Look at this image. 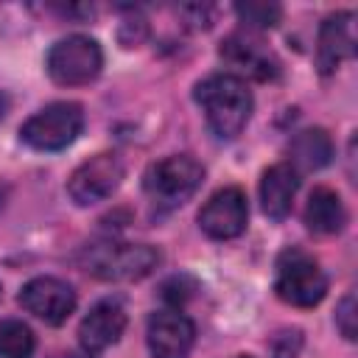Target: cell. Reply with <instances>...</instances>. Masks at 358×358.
Returning a JSON list of instances; mask_svg holds the SVG:
<instances>
[{"mask_svg":"<svg viewBox=\"0 0 358 358\" xmlns=\"http://www.w3.org/2000/svg\"><path fill=\"white\" fill-rule=\"evenodd\" d=\"M299 187V173L288 162H277L263 171L260 176V204L263 213L274 221H282L291 213L294 196Z\"/></svg>","mask_w":358,"mask_h":358,"instance_id":"13","label":"cell"},{"mask_svg":"<svg viewBox=\"0 0 358 358\" xmlns=\"http://www.w3.org/2000/svg\"><path fill=\"white\" fill-rule=\"evenodd\" d=\"M238 358H249V355H238Z\"/></svg>","mask_w":358,"mask_h":358,"instance_id":"22","label":"cell"},{"mask_svg":"<svg viewBox=\"0 0 358 358\" xmlns=\"http://www.w3.org/2000/svg\"><path fill=\"white\" fill-rule=\"evenodd\" d=\"M126 330V308L120 305V299H101L95 302L87 316L78 324V341L90 355L103 352L106 347H112Z\"/></svg>","mask_w":358,"mask_h":358,"instance_id":"11","label":"cell"},{"mask_svg":"<svg viewBox=\"0 0 358 358\" xmlns=\"http://www.w3.org/2000/svg\"><path fill=\"white\" fill-rule=\"evenodd\" d=\"M249 204L241 187L215 190L199 210V227L213 241H232L246 229Z\"/></svg>","mask_w":358,"mask_h":358,"instance_id":"8","label":"cell"},{"mask_svg":"<svg viewBox=\"0 0 358 358\" xmlns=\"http://www.w3.org/2000/svg\"><path fill=\"white\" fill-rule=\"evenodd\" d=\"M145 341L154 358H187L196 341V327L179 310H157L148 316Z\"/></svg>","mask_w":358,"mask_h":358,"instance_id":"10","label":"cell"},{"mask_svg":"<svg viewBox=\"0 0 358 358\" xmlns=\"http://www.w3.org/2000/svg\"><path fill=\"white\" fill-rule=\"evenodd\" d=\"M352 11L330 14L319 28V45H316V62L319 70L327 76L333 73L344 59L355 53V34H352Z\"/></svg>","mask_w":358,"mask_h":358,"instance_id":"12","label":"cell"},{"mask_svg":"<svg viewBox=\"0 0 358 358\" xmlns=\"http://www.w3.org/2000/svg\"><path fill=\"white\" fill-rule=\"evenodd\" d=\"M221 56H227L229 62H235L238 67H246L252 76L257 78H271L277 76L280 64L274 59V53L260 42V39H252V36H243V34H232L224 45H221Z\"/></svg>","mask_w":358,"mask_h":358,"instance_id":"14","label":"cell"},{"mask_svg":"<svg viewBox=\"0 0 358 358\" xmlns=\"http://www.w3.org/2000/svg\"><path fill=\"white\" fill-rule=\"evenodd\" d=\"M355 294H347L341 302H338V308H336V327L341 330V336L347 338V341H352L355 338V333H358V324H355Z\"/></svg>","mask_w":358,"mask_h":358,"instance_id":"19","label":"cell"},{"mask_svg":"<svg viewBox=\"0 0 358 358\" xmlns=\"http://www.w3.org/2000/svg\"><path fill=\"white\" fill-rule=\"evenodd\" d=\"M48 76L62 87H81L98 78L103 67V50L95 39L84 34H73L59 39L45 59Z\"/></svg>","mask_w":358,"mask_h":358,"instance_id":"6","label":"cell"},{"mask_svg":"<svg viewBox=\"0 0 358 358\" xmlns=\"http://www.w3.org/2000/svg\"><path fill=\"white\" fill-rule=\"evenodd\" d=\"M274 291L285 305L313 308L327 294V274L308 252L291 246L277 257Z\"/></svg>","mask_w":358,"mask_h":358,"instance_id":"4","label":"cell"},{"mask_svg":"<svg viewBox=\"0 0 358 358\" xmlns=\"http://www.w3.org/2000/svg\"><path fill=\"white\" fill-rule=\"evenodd\" d=\"M201 179L204 168L199 159H193L190 154H171L145 171L143 187L154 207L173 210L201 187Z\"/></svg>","mask_w":358,"mask_h":358,"instance_id":"3","label":"cell"},{"mask_svg":"<svg viewBox=\"0 0 358 358\" xmlns=\"http://www.w3.org/2000/svg\"><path fill=\"white\" fill-rule=\"evenodd\" d=\"M291 168L299 171H319L333 159V140L324 129H302L291 140Z\"/></svg>","mask_w":358,"mask_h":358,"instance_id":"16","label":"cell"},{"mask_svg":"<svg viewBox=\"0 0 358 358\" xmlns=\"http://www.w3.org/2000/svg\"><path fill=\"white\" fill-rule=\"evenodd\" d=\"M84 129V109L73 101H56L31 115L20 126V137L25 145L36 151H62L67 148Z\"/></svg>","mask_w":358,"mask_h":358,"instance_id":"5","label":"cell"},{"mask_svg":"<svg viewBox=\"0 0 358 358\" xmlns=\"http://www.w3.org/2000/svg\"><path fill=\"white\" fill-rule=\"evenodd\" d=\"M235 14L249 28H274L282 17V8L277 3H252L249 0V3H238Z\"/></svg>","mask_w":358,"mask_h":358,"instance_id":"18","label":"cell"},{"mask_svg":"<svg viewBox=\"0 0 358 358\" xmlns=\"http://www.w3.org/2000/svg\"><path fill=\"white\" fill-rule=\"evenodd\" d=\"M36 350V338L31 327L20 319L0 322V358H31Z\"/></svg>","mask_w":358,"mask_h":358,"instance_id":"17","label":"cell"},{"mask_svg":"<svg viewBox=\"0 0 358 358\" xmlns=\"http://www.w3.org/2000/svg\"><path fill=\"white\" fill-rule=\"evenodd\" d=\"M123 159L115 151H103L81 162L70 179H67V193L78 207H92L103 199H109L120 182H123Z\"/></svg>","mask_w":358,"mask_h":358,"instance_id":"7","label":"cell"},{"mask_svg":"<svg viewBox=\"0 0 358 358\" xmlns=\"http://www.w3.org/2000/svg\"><path fill=\"white\" fill-rule=\"evenodd\" d=\"M3 115H6V98L0 95V117H3Z\"/></svg>","mask_w":358,"mask_h":358,"instance_id":"21","label":"cell"},{"mask_svg":"<svg viewBox=\"0 0 358 358\" xmlns=\"http://www.w3.org/2000/svg\"><path fill=\"white\" fill-rule=\"evenodd\" d=\"M305 224L316 235H336L347 224L344 201L330 187H316L305 204Z\"/></svg>","mask_w":358,"mask_h":358,"instance_id":"15","label":"cell"},{"mask_svg":"<svg viewBox=\"0 0 358 358\" xmlns=\"http://www.w3.org/2000/svg\"><path fill=\"white\" fill-rule=\"evenodd\" d=\"M196 103L204 109L207 126L221 140H232L252 117V92L243 78L232 73H215L196 84Z\"/></svg>","mask_w":358,"mask_h":358,"instance_id":"1","label":"cell"},{"mask_svg":"<svg viewBox=\"0 0 358 358\" xmlns=\"http://www.w3.org/2000/svg\"><path fill=\"white\" fill-rule=\"evenodd\" d=\"M81 268L106 282H129L143 280L159 266V252L148 243H123V241H103L92 243L78 257Z\"/></svg>","mask_w":358,"mask_h":358,"instance_id":"2","label":"cell"},{"mask_svg":"<svg viewBox=\"0 0 358 358\" xmlns=\"http://www.w3.org/2000/svg\"><path fill=\"white\" fill-rule=\"evenodd\" d=\"M20 305L45 324H62L76 308V291L59 277H34L22 285Z\"/></svg>","mask_w":358,"mask_h":358,"instance_id":"9","label":"cell"},{"mask_svg":"<svg viewBox=\"0 0 358 358\" xmlns=\"http://www.w3.org/2000/svg\"><path fill=\"white\" fill-rule=\"evenodd\" d=\"M302 347V333L299 330H282L271 338V355L274 358H296Z\"/></svg>","mask_w":358,"mask_h":358,"instance_id":"20","label":"cell"}]
</instances>
